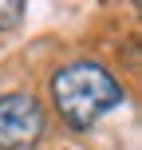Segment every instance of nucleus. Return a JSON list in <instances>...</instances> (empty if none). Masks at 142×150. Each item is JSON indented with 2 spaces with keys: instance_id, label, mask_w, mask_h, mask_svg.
<instances>
[{
  "instance_id": "obj_1",
  "label": "nucleus",
  "mask_w": 142,
  "mask_h": 150,
  "mask_svg": "<svg viewBox=\"0 0 142 150\" xmlns=\"http://www.w3.org/2000/svg\"><path fill=\"white\" fill-rule=\"evenodd\" d=\"M126 99L122 83L114 79L103 63L95 59H79V63H67L52 75V103L59 111V119L67 122L71 130H87L103 119L107 111Z\"/></svg>"
},
{
  "instance_id": "obj_3",
  "label": "nucleus",
  "mask_w": 142,
  "mask_h": 150,
  "mask_svg": "<svg viewBox=\"0 0 142 150\" xmlns=\"http://www.w3.org/2000/svg\"><path fill=\"white\" fill-rule=\"evenodd\" d=\"M20 20H24V4L20 0H0V32L16 28Z\"/></svg>"
},
{
  "instance_id": "obj_2",
  "label": "nucleus",
  "mask_w": 142,
  "mask_h": 150,
  "mask_svg": "<svg viewBox=\"0 0 142 150\" xmlns=\"http://www.w3.org/2000/svg\"><path fill=\"white\" fill-rule=\"evenodd\" d=\"M44 127L47 115L36 95H24V91L0 95V150H32L44 138Z\"/></svg>"
}]
</instances>
